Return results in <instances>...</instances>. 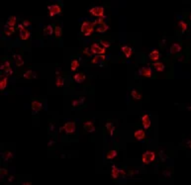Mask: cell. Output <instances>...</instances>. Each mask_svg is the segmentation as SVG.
Instances as JSON below:
<instances>
[{
    "label": "cell",
    "instance_id": "cell-10",
    "mask_svg": "<svg viewBox=\"0 0 191 185\" xmlns=\"http://www.w3.org/2000/svg\"><path fill=\"white\" fill-rule=\"evenodd\" d=\"M82 129L87 134H91V133H94L96 131V127H95L94 123L92 121H89V120H86V121L82 123Z\"/></svg>",
    "mask_w": 191,
    "mask_h": 185
},
{
    "label": "cell",
    "instance_id": "cell-35",
    "mask_svg": "<svg viewBox=\"0 0 191 185\" xmlns=\"http://www.w3.org/2000/svg\"><path fill=\"white\" fill-rule=\"evenodd\" d=\"M3 60H4V61H3V63L0 66V69H1L2 71H3V70H5L6 69H10V67H11L10 60H7V58L5 60V57H3Z\"/></svg>",
    "mask_w": 191,
    "mask_h": 185
},
{
    "label": "cell",
    "instance_id": "cell-3",
    "mask_svg": "<svg viewBox=\"0 0 191 185\" xmlns=\"http://www.w3.org/2000/svg\"><path fill=\"white\" fill-rule=\"evenodd\" d=\"M48 12H49V17L53 18L57 15H60L61 12H63V8H61L60 4L58 3H55V4H51L47 6Z\"/></svg>",
    "mask_w": 191,
    "mask_h": 185
},
{
    "label": "cell",
    "instance_id": "cell-22",
    "mask_svg": "<svg viewBox=\"0 0 191 185\" xmlns=\"http://www.w3.org/2000/svg\"><path fill=\"white\" fill-rule=\"evenodd\" d=\"M13 58H14L15 64H16L17 67H21L25 64V61H24L22 55L20 54H13Z\"/></svg>",
    "mask_w": 191,
    "mask_h": 185
},
{
    "label": "cell",
    "instance_id": "cell-31",
    "mask_svg": "<svg viewBox=\"0 0 191 185\" xmlns=\"http://www.w3.org/2000/svg\"><path fill=\"white\" fill-rule=\"evenodd\" d=\"M178 28H179L181 34H185L187 29H188V24L186 23V21L180 20L179 22H178Z\"/></svg>",
    "mask_w": 191,
    "mask_h": 185
},
{
    "label": "cell",
    "instance_id": "cell-11",
    "mask_svg": "<svg viewBox=\"0 0 191 185\" xmlns=\"http://www.w3.org/2000/svg\"><path fill=\"white\" fill-rule=\"evenodd\" d=\"M134 138H135V140L138 142L146 141V139H147L146 130H144V129H137V130L134 132Z\"/></svg>",
    "mask_w": 191,
    "mask_h": 185
},
{
    "label": "cell",
    "instance_id": "cell-27",
    "mask_svg": "<svg viewBox=\"0 0 191 185\" xmlns=\"http://www.w3.org/2000/svg\"><path fill=\"white\" fill-rule=\"evenodd\" d=\"M119 176H120V168L117 165L113 164L111 166V177L116 180Z\"/></svg>",
    "mask_w": 191,
    "mask_h": 185
},
{
    "label": "cell",
    "instance_id": "cell-14",
    "mask_svg": "<svg viewBox=\"0 0 191 185\" xmlns=\"http://www.w3.org/2000/svg\"><path fill=\"white\" fill-rule=\"evenodd\" d=\"M147 57H149L150 60L153 61V63H156V61H159V60H161L162 54H161V52H159V50L155 49V50H153V51L150 52L149 55H147Z\"/></svg>",
    "mask_w": 191,
    "mask_h": 185
},
{
    "label": "cell",
    "instance_id": "cell-46",
    "mask_svg": "<svg viewBox=\"0 0 191 185\" xmlns=\"http://www.w3.org/2000/svg\"><path fill=\"white\" fill-rule=\"evenodd\" d=\"M162 173H164V175L165 177H170V175H171V173L169 171H166V170H164V172H162Z\"/></svg>",
    "mask_w": 191,
    "mask_h": 185
},
{
    "label": "cell",
    "instance_id": "cell-38",
    "mask_svg": "<svg viewBox=\"0 0 191 185\" xmlns=\"http://www.w3.org/2000/svg\"><path fill=\"white\" fill-rule=\"evenodd\" d=\"M105 23V17H101V18H96L93 22H92V24H93V26L94 28L98 26V25H101V24H104Z\"/></svg>",
    "mask_w": 191,
    "mask_h": 185
},
{
    "label": "cell",
    "instance_id": "cell-33",
    "mask_svg": "<svg viewBox=\"0 0 191 185\" xmlns=\"http://www.w3.org/2000/svg\"><path fill=\"white\" fill-rule=\"evenodd\" d=\"M15 30H16V29H15V27H9L7 25H5L4 30H3V33H4L5 36L10 37L15 33Z\"/></svg>",
    "mask_w": 191,
    "mask_h": 185
},
{
    "label": "cell",
    "instance_id": "cell-25",
    "mask_svg": "<svg viewBox=\"0 0 191 185\" xmlns=\"http://www.w3.org/2000/svg\"><path fill=\"white\" fill-rule=\"evenodd\" d=\"M64 81H66V77H63V75H55V87L60 88L64 85Z\"/></svg>",
    "mask_w": 191,
    "mask_h": 185
},
{
    "label": "cell",
    "instance_id": "cell-37",
    "mask_svg": "<svg viewBox=\"0 0 191 185\" xmlns=\"http://www.w3.org/2000/svg\"><path fill=\"white\" fill-rule=\"evenodd\" d=\"M99 44L101 45V47H103L104 49H109L111 46H112V44H111V42L109 41H107V40H104V39H101L100 41H99Z\"/></svg>",
    "mask_w": 191,
    "mask_h": 185
},
{
    "label": "cell",
    "instance_id": "cell-44",
    "mask_svg": "<svg viewBox=\"0 0 191 185\" xmlns=\"http://www.w3.org/2000/svg\"><path fill=\"white\" fill-rule=\"evenodd\" d=\"M25 29H26V28L23 26V24H22V23L18 24V25H17V28H16V30H17L19 33H20V32H22V31H23V30H25Z\"/></svg>",
    "mask_w": 191,
    "mask_h": 185
},
{
    "label": "cell",
    "instance_id": "cell-5",
    "mask_svg": "<svg viewBox=\"0 0 191 185\" xmlns=\"http://www.w3.org/2000/svg\"><path fill=\"white\" fill-rule=\"evenodd\" d=\"M88 12L91 16L96 18L105 17V8L102 7V6H94V7L89 9Z\"/></svg>",
    "mask_w": 191,
    "mask_h": 185
},
{
    "label": "cell",
    "instance_id": "cell-12",
    "mask_svg": "<svg viewBox=\"0 0 191 185\" xmlns=\"http://www.w3.org/2000/svg\"><path fill=\"white\" fill-rule=\"evenodd\" d=\"M31 108H32V111H33L34 114L39 113L40 111H42V109H43V102H42V100L32 99V102H31Z\"/></svg>",
    "mask_w": 191,
    "mask_h": 185
},
{
    "label": "cell",
    "instance_id": "cell-45",
    "mask_svg": "<svg viewBox=\"0 0 191 185\" xmlns=\"http://www.w3.org/2000/svg\"><path fill=\"white\" fill-rule=\"evenodd\" d=\"M166 44V41H165V39H162V42L159 43V45H161V47L162 48V49H164V45Z\"/></svg>",
    "mask_w": 191,
    "mask_h": 185
},
{
    "label": "cell",
    "instance_id": "cell-18",
    "mask_svg": "<svg viewBox=\"0 0 191 185\" xmlns=\"http://www.w3.org/2000/svg\"><path fill=\"white\" fill-rule=\"evenodd\" d=\"M85 100H86L85 96H80V97H78L77 99H73L72 101V107H73V108L81 107L83 104L85 103Z\"/></svg>",
    "mask_w": 191,
    "mask_h": 185
},
{
    "label": "cell",
    "instance_id": "cell-7",
    "mask_svg": "<svg viewBox=\"0 0 191 185\" xmlns=\"http://www.w3.org/2000/svg\"><path fill=\"white\" fill-rule=\"evenodd\" d=\"M90 52H91V54L92 55H105L106 54V49H104L103 47H101V45L99 44V43H92V44L90 45Z\"/></svg>",
    "mask_w": 191,
    "mask_h": 185
},
{
    "label": "cell",
    "instance_id": "cell-43",
    "mask_svg": "<svg viewBox=\"0 0 191 185\" xmlns=\"http://www.w3.org/2000/svg\"><path fill=\"white\" fill-rule=\"evenodd\" d=\"M159 158H161V160L162 162H164L166 159H167V156L164 155V150H161V153H159Z\"/></svg>",
    "mask_w": 191,
    "mask_h": 185
},
{
    "label": "cell",
    "instance_id": "cell-8",
    "mask_svg": "<svg viewBox=\"0 0 191 185\" xmlns=\"http://www.w3.org/2000/svg\"><path fill=\"white\" fill-rule=\"evenodd\" d=\"M140 120H141V124L143 126V129L144 130H149L152 126V121H150V115L149 113H144L142 114L141 117H140Z\"/></svg>",
    "mask_w": 191,
    "mask_h": 185
},
{
    "label": "cell",
    "instance_id": "cell-23",
    "mask_svg": "<svg viewBox=\"0 0 191 185\" xmlns=\"http://www.w3.org/2000/svg\"><path fill=\"white\" fill-rule=\"evenodd\" d=\"M7 84H8V76L4 75L2 73L0 75V91L3 92L7 87Z\"/></svg>",
    "mask_w": 191,
    "mask_h": 185
},
{
    "label": "cell",
    "instance_id": "cell-40",
    "mask_svg": "<svg viewBox=\"0 0 191 185\" xmlns=\"http://www.w3.org/2000/svg\"><path fill=\"white\" fill-rule=\"evenodd\" d=\"M81 53H82L83 55H85V57H90L92 55L91 52H90V49H88V48H84L81 51Z\"/></svg>",
    "mask_w": 191,
    "mask_h": 185
},
{
    "label": "cell",
    "instance_id": "cell-1",
    "mask_svg": "<svg viewBox=\"0 0 191 185\" xmlns=\"http://www.w3.org/2000/svg\"><path fill=\"white\" fill-rule=\"evenodd\" d=\"M95 31V28L92 24V21H83L80 25V32L84 37H90Z\"/></svg>",
    "mask_w": 191,
    "mask_h": 185
},
{
    "label": "cell",
    "instance_id": "cell-4",
    "mask_svg": "<svg viewBox=\"0 0 191 185\" xmlns=\"http://www.w3.org/2000/svg\"><path fill=\"white\" fill-rule=\"evenodd\" d=\"M63 130L67 136H73L76 132V123L74 121H67L63 125Z\"/></svg>",
    "mask_w": 191,
    "mask_h": 185
},
{
    "label": "cell",
    "instance_id": "cell-29",
    "mask_svg": "<svg viewBox=\"0 0 191 185\" xmlns=\"http://www.w3.org/2000/svg\"><path fill=\"white\" fill-rule=\"evenodd\" d=\"M54 34V27L49 24V25L45 26L44 29H43V35L48 37V36H52Z\"/></svg>",
    "mask_w": 191,
    "mask_h": 185
},
{
    "label": "cell",
    "instance_id": "cell-39",
    "mask_svg": "<svg viewBox=\"0 0 191 185\" xmlns=\"http://www.w3.org/2000/svg\"><path fill=\"white\" fill-rule=\"evenodd\" d=\"M13 69H12V67H10V69H6L5 70H3V74L6 75V76H8V77H10L11 75H13Z\"/></svg>",
    "mask_w": 191,
    "mask_h": 185
},
{
    "label": "cell",
    "instance_id": "cell-21",
    "mask_svg": "<svg viewBox=\"0 0 191 185\" xmlns=\"http://www.w3.org/2000/svg\"><path fill=\"white\" fill-rule=\"evenodd\" d=\"M21 77L24 79H33L37 78V73L35 71H33L32 69H27L26 71H24L21 75Z\"/></svg>",
    "mask_w": 191,
    "mask_h": 185
},
{
    "label": "cell",
    "instance_id": "cell-41",
    "mask_svg": "<svg viewBox=\"0 0 191 185\" xmlns=\"http://www.w3.org/2000/svg\"><path fill=\"white\" fill-rule=\"evenodd\" d=\"M8 174H9V171H8L7 168H4V167L0 168V176H1V177H4V176H6V175H8Z\"/></svg>",
    "mask_w": 191,
    "mask_h": 185
},
{
    "label": "cell",
    "instance_id": "cell-47",
    "mask_svg": "<svg viewBox=\"0 0 191 185\" xmlns=\"http://www.w3.org/2000/svg\"><path fill=\"white\" fill-rule=\"evenodd\" d=\"M55 144V141H50V142L48 143V147H53Z\"/></svg>",
    "mask_w": 191,
    "mask_h": 185
},
{
    "label": "cell",
    "instance_id": "cell-50",
    "mask_svg": "<svg viewBox=\"0 0 191 185\" xmlns=\"http://www.w3.org/2000/svg\"><path fill=\"white\" fill-rule=\"evenodd\" d=\"M23 184H24V185H30V184H31V182H24Z\"/></svg>",
    "mask_w": 191,
    "mask_h": 185
},
{
    "label": "cell",
    "instance_id": "cell-17",
    "mask_svg": "<svg viewBox=\"0 0 191 185\" xmlns=\"http://www.w3.org/2000/svg\"><path fill=\"white\" fill-rule=\"evenodd\" d=\"M152 66L153 67V69L156 70L158 73H162L165 70V64L162 61H156V63H153Z\"/></svg>",
    "mask_w": 191,
    "mask_h": 185
},
{
    "label": "cell",
    "instance_id": "cell-51",
    "mask_svg": "<svg viewBox=\"0 0 191 185\" xmlns=\"http://www.w3.org/2000/svg\"><path fill=\"white\" fill-rule=\"evenodd\" d=\"M60 158H66V155H61V156H60Z\"/></svg>",
    "mask_w": 191,
    "mask_h": 185
},
{
    "label": "cell",
    "instance_id": "cell-20",
    "mask_svg": "<svg viewBox=\"0 0 191 185\" xmlns=\"http://www.w3.org/2000/svg\"><path fill=\"white\" fill-rule=\"evenodd\" d=\"M131 97H132V99H133L135 102H138V101H140L143 99V95H142V93L140 91L138 90V89L136 88H133L131 90Z\"/></svg>",
    "mask_w": 191,
    "mask_h": 185
},
{
    "label": "cell",
    "instance_id": "cell-26",
    "mask_svg": "<svg viewBox=\"0 0 191 185\" xmlns=\"http://www.w3.org/2000/svg\"><path fill=\"white\" fill-rule=\"evenodd\" d=\"M117 156H118V150H110L106 153L105 158L107 160H109V161H111V160H113L114 158H116Z\"/></svg>",
    "mask_w": 191,
    "mask_h": 185
},
{
    "label": "cell",
    "instance_id": "cell-24",
    "mask_svg": "<svg viewBox=\"0 0 191 185\" xmlns=\"http://www.w3.org/2000/svg\"><path fill=\"white\" fill-rule=\"evenodd\" d=\"M109 29H110V27L108 26V24H107V23L101 24V25H98V26L95 27V31H96V33H98V34L106 33Z\"/></svg>",
    "mask_w": 191,
    "mask_h": 185
},
{
    "label": "cell",
    "instance_id": "cell-34",
    "mask_svg": "<svg viewBox=\"0 0 191 185\" xmlns=\"http://www.w3.org/2000/svg\"><path fill=\"white\" fill-rule=\"evenodd\" d=\"M17 24V18L15 16H10L6 21V25L9 27H15V25Z\"/></svg>",
    "mask_w": 191,
    "mask_h": 185
},
{
    "label": "cell",
    "instance_id": "cell-2",
    "mask_svg": "<svg viewBox=\"0 0 191 185\" xmlns=\"http://www.w3.org/2000/svg\"><path fill=\"white\" fill-rule=\"evenodd\" d=\"M156 158V155L153 150H146L143 155H142V162L146 165H149L150 163L155 162Z\"/></svg>",
    "mask_w": 191,
    "mask_h": 185
},
{
    "label": "cell",
    "instance_id": "cell-36",
    "mask_svg": "<svg viewBox=\"0 0 191 185\" xmlns=\"http://www.w3.org/2000/svg\"><path fill=\"white\" fill-rule=\"evenodd\" d=\"M2 158L5 161H9V160H11L13 158V153L11 152H9V150H6V152L2 153Z\"/></svg>",
    "mask_w": 191,
    "mask_h": 185
},
{
    "label": "cell",
    "instance_id": "cell-13",
    "mask_svg": "<svg viewBox=\"0 0 191 185\" xmlns=\"http://www.w3.org/2000/svg\"><path fill=\"white\" fill-rule=\"evenodd\" d=\"M181 51H182V45L180 43H173L169 48V55H175L179 54Z\"/></svg>",
    "mask_w": 191,
    "mask_h": 185
},
{
    "label": "cell",
    "instance_id": "cell-49",
    "mask_svg": "<svg viewBox=\"0 0 191 185\" xmlns=\"http://www.w3.org/2000/svg\"><path fill=\"white\" fill-rule=\"evenodd\" d=\"M177 60L179 61V63H184V57H183V55H181L180 57H178Z\"/></svg>",
    "mask_w": 191,
    "mask_h": 185
},
{
    "label": "cell",
    "instance_id": "cell-48",
    "mask_svg": "<svg viewBox=\"0 0 191 185\" xmlns=\"http://www.w3.org/2000/svg\"><path fill=\"white\" fill-rule=\"evenodd\" d=\"M14 178H15L14 175H10V176H9V178H8V181H9V182H12V181L14 180Z\"/></svg>",
    "mask_w": 191,
    "mask_h": 185
},
{
    "label": "cell",
    "instance_id": "cell-15",
    "mask_svg": "<svg viewBox=\"0 0 191 185\" xmlns=\"http://www.w3.org/2000/svg\"><path fill=\"white\" fill-rule=\"evenodd\" d=\"M121 51H122V53L124 54L126 58H131L132 57H133L134 50H133V48L130 47V46H128V45L122 46V47H121Z\"/></svg>",
    "mask_w": 191,
    "mask_h": 185
},
{
    "label": "cell",
    "instance_id": "cell-30",
    "mask_svg": "<svg viewBox=\"0 0 191 185\" xmlns=\"http://www.w3.org/2000/svg\"><path fill=\"white\" fill-rule=\"evenodd\" d=\"M19 38L22 40V41H28L31 38V32L29 30H23L22 32L19 33Z\"/></svg>",
    "mask_w": 191,
    "mask_h": 185
},
{
    "label": "cell",
    "instance_id": "cell-16",
    "mask_svg": "<svg viewBox=\"0 0 191 185\" xmlns=\"http://www.w3.org/2000/svg\"><path fill=\"white\" fill-rule=\"evenodd\" d=\"M72 79L74 80V81L77 83V84H81V83H83L85 81V79H86V75H85V73L84 72H76L73 74L72 76Z\"/></svg>",
    "mask_w": 191,
    "mask_h": 185
},
{
    "label": "cell",
    "instance_id": "cell-28",
    "mask_svg": "<svg viewBox=\"0 0 191 185\" xmlns=\"http://www.w3.org/2000/svg\"><path fill=\"white\" fill-rule=\"evenodd\" d=\"M54 34L57 40H60L63 36V27L60 25H55L54 26Z\"/></svg>",
    "mask_w": 191,
    "mask_h": 185
},
{
    "label": "cell",
    "instance_id": "cell-42",
    "mask_svg": "<svg viewBox=\"0 0 191 185\" xmlns=\"http://www.w3.org/2000/svg\"><path fill=\"white\" fill-rule=\"evenodd\" d=\"M22 24H23V26L26 28V29H27V28H29V27L32 26V22H31L30 20H23L22 21Z\"/></svg>",
    "mask_w": 191,
    "mask_h": 185
},
{
    "label": "cell",
    "instance_id": "cell-19",
    "mask_svg": "<svg viewBox=\"0 0 191 185\" xmlns=\"http://www.w3.org/2000/svg\"><path fill=\"white\" fill-rule=\"evenodd\" d=\"M105 129H106L107 133H108L110 136H113L114 133H115L116 127H115L114 123L111 121V120H107L106 123H105Z\"/></svg>",
    "mask_w": 191,
    "mask_h": 185
},
{
    "label": "cell",
    "instance_id": "cell-32",
    "mask_svg": "<svg viewBox=\"0 0 191 185\" xmlns=\"http://www.w3.org/2000/svg\"><path fill=\"white\" fill-rule=\"evenodd\" d=\"M79 66H80V63H79L78 60H76V58L72 60V63H70V71L72 72L76 71Z\"/></svg>",
    "mask_w": 191,
    "mask_h": 185
},
{
    "label": "cell",
    "instance_id": "cell-6",
    "mask_svg": "<svg viewBox=\"0 0 191 185\" xmlns=\"http://www.w3.org/2000/svg\"><path fill=\"white\" fill-rule=\"evenodd\" d=\"M138 75L142 78H152L153 75L152 67L142 66L138 69Z\"/></svg>",
    "mask_w": 191,
    "mask_h": 185
},
{
    "label": "cell",
    "instance_id": "cell-9",
    "mask_svg": "<svg viewBox=\"0 0 191 185\" xmlns=\"http://www.w3.org/2000/svg\"><path fill=\"white\" fill-rule=\"evenodd\" d=\"M106 55H94L90 60L91 64H95V66H104V64L106 63Z\"/></svg>",
    "mask_w": 191,
    "mask_h": 185
}]
</instances>
